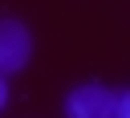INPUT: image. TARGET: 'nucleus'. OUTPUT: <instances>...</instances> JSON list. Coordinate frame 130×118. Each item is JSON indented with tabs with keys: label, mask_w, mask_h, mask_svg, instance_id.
<instances>
[{
	"label": "nucleus",
	"mask_w": 130,
	"mask_h": 118,
	"mask_svg": "<svg viewBox=\"0 0 130 118\" xmlns=\"http://www.w3.org/2000/svg\"><path fill=\"white\" fill-rule=\"evenodd\" d=\"M65 118H130V94L81 81L65 94Z\"/></svg>",
	"instance_id": "nucleus-1"
},
{
	"label": "nucleus",
	"mask_w": 130,
	"mask_h": 118,
	"mask_svg": "<svg viewBox=\"0 0 130 118\" xmlns=\"http://www.w3.org/2000/svg\"><path fill=\"white\" fill-rule=\"evenodd\" d=\"M32 57V33L16 16H0V77H12Z\"/></svg>",
	"instance_id": "nucleus-2"
},
{
	"label": "nucleus",
	"mask_w": 130,
	"mask_h": 118,
	"mask_svg": "<svg viewBox=\"0 0 130 118\" xmlns=\"http://www.w3.org/2000/svg\"><path fill=\"white\" fill-rule=\"evenodd\" d=\"M4 106H8V81L0 77V110H4Z\"/></svg>",
	"instance_id": "nucleus-3"
}]
</instances>
